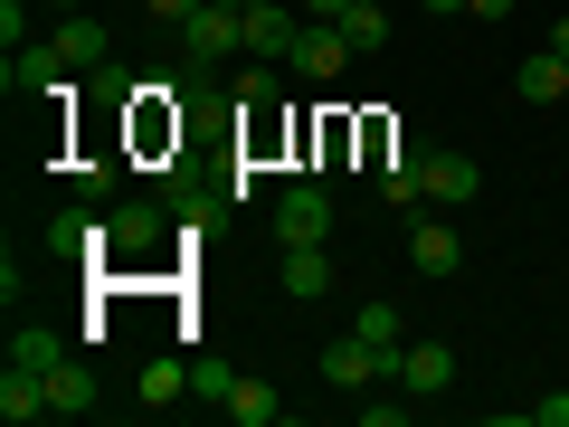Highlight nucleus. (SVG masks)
Masks as SVG:
<instances>
[{
  "mask_svg": "<svg viewBox=\"0 0 569 427\" xmlns=\"http://www.w3.org/2000/svg\"><path fill=\"white\" fill-rule=\"evenodd\" d=\"M276 238L284 247H323L332 238V190L323 181H284L276 190Z\"/></svg>",
  "mask_w": 569,
  "mask_h": 427,
  "instance_id": "nucleus-1",
  "label": "nucleus"
},
{
  "mask_svg": "<svg viewBox=\"0 0 569 427\" xmlns=\"http://www.w3.org/2000/svg\"><path fill=\"white\" fill-rule=\"evenodd\" d=\"M238 20H247V58H266V67H284L295 39H305V10L295 0H238Z\"/></svg>",
  "mask_w": 569,
  "mask_h": 427,
  "instance_id": "nucleus-2",
  "label": "nucleus"
},
{
  "mask_svg": "<svg viewBox=\"0 0 569 427\" xmlns=\"http://www.w3.org/2000/svg\"><path fill=\"white\" fill-rule=\"evenodd\" d=\"M238 48H247V20L228 10V0H209V10L181 20V58L190 67H219V58H238Z\"/></svg>",
  "mask_w": 569,
  "mask_h": 427,
  "instance_id": "nucleus-3",
  "label": "nucleus"
},
{
  "mask_svg": "<svg viewBox=\"0 0 569 427\" xmlns=\"http://www.w3.org/2000/svg\"><path fill=\"white\" fill-rule=\"evenodd\" d=\"M48 48L67 58V77H77V67H114V29H104L96 10H58V29H48Z\"/></svg>",
  "mask_w": 569,
  "mask_h": 427,
  "instance_id": "nucleus-4",
  "label": "nucleus"
},
{
  "mask_svg": "<svg viewBox=\"0 0 569 427\" xmlns=\"http://www.w3.org/2000/svg\"><path fill=\"white\" fill-rule=\"evenodd\" d=\"M351 58H361V48L342 39V20H305V39H295V58H284V67H295V77H313V86H332Z\"/></svg>",
  "mask_w": 569,
  "mask_h": 427,
  "instance_id": "nucleus-5",
  "label": "nucleus"
},
{
  "mask_svg": "<svg viewBox=\"0 0 569 427\" xmlns=\"http://www.w3.org/2000/svg\"><path fill=\"white\" fill-rule=\"evenodd\" d=\"M104 228H114V257H123V266H142L152 247H162L171 209H162V200H123V209H104Z\"/></svg>",
  "mask_w": 569,
  "mask_h": 427,
  "instance_id": "nucleus-6",
  "label": "nucleus"
},
{
  "mask_svg": "<svg viewBox=\"0 0 569 427\" xmlns=\"http://www.w3.org/2000/svg\"><path fill=\"white\" fill-rule=\"evenodd\" d=\"M456 257H466L456 219H447V209H418V228H408V266H418V276H456Z\"/></svg>",
  "mask_w": 569,
  "mask_h": 427,
  "instance_id": "nucleus-7",
  "label": "nucleus"
},
{
  "mask_svg": "<svg viewBox=\"0 0 569 427\" xmlns=\"http://www.w3.org/2000/svg\"><path fill=\"white\" fill-rule=\"evenodd\" d=\"M399 389H408V399H447V389H456V351L447 342H408L399 351Z\"/></svg>",
  "mask_w": 569,
  "mask_h": 427,
  "instance_id": "nucleus-8",
  "label": "nucleus"
},
{
  "mask_svg": "<svg viewBox=\"0 0 569 427\" xmlns=\"http://www.w3.org/2000/svg\"><path fill=\"white\" fill-rule=\"evenodd\" d=\"M67 86V58L48 39H29V48H10V96H58Z\"/></svg>",
  "mask_w": 569,
  "mask_h": 427,
  "instance_id": "nucleus-9",
  "label": "nucleus"
},
{
  "mask_svg": "<svg viewBox=\"0 0 569 427\" xmlns=\"http://www.w3.org/2000/svg\"><path fill=\"white\" fill-rule=\"evenodd\" d=\"M380 200L389 209H427V152H380Z\"/></svg>",
  "mask_w": 569,
  "mask_h": 427,
  "instance_id": "nucleus-10",
  "label": "nucleus"
},
{
  "mask_svg": "<svg viewBox=\"0 0 569 427\" xmlns=\"http://www.w3.org/2000/svg\"><path fill=\"white\" fill-rule=\"evenodd\" d=\"M475 181H485V171H475L466 152H427V209H466Z\"/></svg>",
  "mask_w": 569,
  "mask_h": 427,
  "instance_id": "nucleus-11",
  "label": "nucleus"
},
{
  "mask_svg": "<svg viewBox=\"0 0 569 427\" xmlns=\"http://www.w3.org/2000/svg\"><path fill=\"white\" fill-rule=\"evenodd\" d=\"M0 418H10V427L58 418V408H48V380H39V370H0Z\"/></svg>",
  "mask_w": 569,
  "mask_h": 427,
  "instance_id": "nucleus-12",
  "label": "nucleus"
},
{
  "mask_svg": "<svg viewBox=\"0 0 569 427\" xmlns=\"http://www.w3.org/2000/svg\"><path fill=\"white\" fill-rule=\"evenodd\" d=\"M512 96H531V105H569V58H560V48H541V58H522V77H512Z\"/></svg>",
  "mask_w": 569,
  "mask_h": 427,
  "instance_id": "nucleus-13",
  "label": "nucleus"
},
{
  "mask_svg": "<svg viewBox=\"0 0 569 427\" xmlns=\"http://www.w3.org/2000/svg\"><path fill=\"white\" fill-rule=\"evenodd\" d=\"M58 361H77V351H67L48 324H20V332H10V370H39V380H48Z\"/></svg>",
  "mask_w": 569,
  "mask_h": 427,
  "instance_id": "nucleus-14",
  "label": "nucleus"
},
{
  "mask_svg": "<svg viewBox=\"0 0 569 427\" xmlns=\"http://www.w3.org/2000/svg\"><path fill=\"white\" fill-rule=\"evenodd\" d=\"M284 295H295V305L332 295V257H323V247H284Z\"/></svg>",
  "mask_w": 569,
  "mask_h": 427,
  "instance_id": "nucleus-15",
  "label": "nucleus"
},
{
  "mask_svg": "<svg viewBox=\"0 0 569 427\" xmlns=\"http://www.w3.org/2000/svg\"><path fill=\"white\" fill-rule=\"evenodd\" d=\"M48 408H58V418H86V408H96V370L58 361V370H48Z\"/></svg>",
  "mask_w": 569,
  "mask_h": 427,
  "instance_id": "nucleus-16",
  "label": "nucleus"
},
{
  "mask_svg": "<svg viewBox=\"0 0 569 427\" xmlns=\"http://www.w3.org/2000/svg\"><path fill=\"white\" fill-rule=\"evenodd\" d=\"M228 418H238V427H276L284 399H276L266 380H247V370H238V389H228Z\"/></svg>",
  "mask_w": 569,
  "mask_h": 427,
  "instance_id": "nucleus-17",
  "label": "nucleus"
},
{
  "mask_svg": "<svg viewBox=\"0 0 569 427\" xmlns=\"http://www.w3.org/2000/svg\"><path fill=\"white\" fill-rule=\"evenodd\" d=\"M181 389H190V361H152L142 370V408H181Z\"/></svg>",
  "mask_w": 569,
  "mask_h": 427,
  "instance_id": "nucleus-18",
  "label": "nucleus"
},
{
  "mask_svg": "<svg viewBox=\"0 0 569 427\" xmlns=\"http://www.w3.org/2000/svg\"><path fill=\"white\" fill-rule=\"evenodd\" d=\"M342 39L351 48H380L389 39V10H380V0H351V10H342Z\"/></svg>",
  "mask_w": 569,
  "mask_h": 427,
  "instance_id": "nucleus-19",
  "label": "nucleus"
},
{
  "mask_svg": "<svg viewBox=\"0 0 569 427\" xmlns=\"http://www.w3.org/2000/svg\"><path fill=\"white\" fill-rule=\"evenodd\" d=\"M351 332H361L370 351H399V305H361V314H351Z\"/></svg>",
  "mask_w": 569,
  "mask_h": 427,
  "instance_id": "nucleus-20",
  "label": "nucleus"
},
{
  "mask_svg": "<svg viewBox=\"0 0 569 427\" xmlns=\"http://www.w3.org/2000/svg\"><path fill=\"white\" fill-rule=\"evenodd\" d=\"M114 181H123L114 162H86V171H77V200H86V209H104V200H114Z\"/></svg>",
  "mask_w": 569,
  "mask_h": 427,
  "instance_id": "nucleus-21",
  "label": "nucleus"
},
{
  "mask_svg": "<svg viewBox=\"0 0 569 427\" xmlns=\"http://www.w3.org/2000/svg\"><path fill=\"white\" fill-rule=\"evenodd\" d=\"M190 389H209V399L228 408V389H238V370H228V361H209V351H200V361H190Z\"/></svg>",
  "mask_w": 569,
  "mask_h": 427,
  "instance_id": "nucleus-22",
  "label": "nucleus"
},
{
  "mask_svg": "<svg viewBox=\"0 0 569 427\" xmlns=\"http://www.w3.org/2000/svg\"><path fill=\"white\" fill-rule=\"evenodd\" d=\"M522 427H569V389H550V399L522 408Z\"/></svg>",
  "mask_w": 569,
  "mask_h": 427,
  "instance_id": "nucleus-23",
  "label": "nucleus"
},
{
  "mask_svg": "<svg viewBox=\"0 0 569 427\" xmlns=\"http://www.w3.org/2000/svg\"><path fill=\"white\" fill-rule=\"evenodd\" d=\"M142 10H152V20H171V29H181L190 10H209V0H142Z\"/></svg>",
  "mask_w": 569,
  "mask_h": 427,
  "instance_id": "nucleus-24",
  "label": "nucleus"
},
{
  "mask_svg": "<svg viewBox=\"0 0 569 427\" xmlns=\"http://www.w3.org/2000/svg\"><path fill=\"white\" fill-rule=\"evenodd\" d=\"M295 10H305V20H342L351 0H295Z\"/></svg>",
  "mask_w": 569,
  "mask_h": 427,
  "instance_id": "nucleus-25",
  "label": "nucleus"
},
{
  "mask_svg": "<svg viewBox=\"0 0 569 427\" xmlns=\"http://www.w3.org/2000/svg\"><path fill=\"white\" fill-rule=\"evenodd\" d=\"M466 10L475 20H512V0H466Z\"/></svg>",
  "mask_w": 569,
  "mask_h": 427,
  "instance_id": "nucleus-26",
  "label": "nucleus"
},
{
  "mask_svg": "<svg viewBox=\"0 0 569 427\" xmlns=\"http://www.w3.org/2000/svg\"><path fill=\"white\" fill-rule=\"evenodd\" d=\"M550 48H560V58H569V20H550Z\"/></svg>",
  "mask_w": 569,
  "mask_h": 427,
  "instance_id": "nucleus-27",
  "label": "nucleus"
},
{
  "mask_svg": "<svg viewBox=\"0 0 569 427\" xmlns=\"http://www.w3.org/2000/svg\"><path fill=\"white\" fill-rule=\"evenodd\" d=\"M418 10H437V20H447V10H466V0H418Z\"/></svg>",
  "mask_w": 569,
  "mask_h": 427,
  "instance_id": "nucleus-28",
  "label": "nucleus"
},
{
  "mask_svg": "<svg viewBox=\"0 0 569 427\" xmlns=\"http://www.w3.org/2000/svg\"><path fill=\"white\" fill-rule=\"evenodd\" d=\"M39 10H86V0H39Z\"/></svg>",
  "mask_w": 569,
  "mask_h": 427,
  "instance_id": "nucleus-29",
  "label": "nucleus"
}]
</instances>
